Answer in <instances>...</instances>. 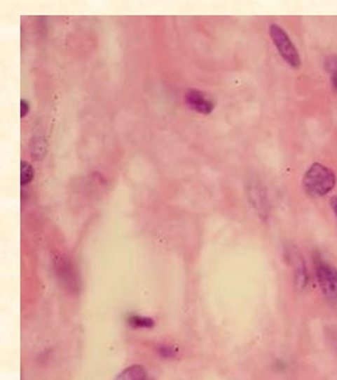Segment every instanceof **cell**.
<instances>
[{
    "mask_svg": "<svg viewBox=\"0 0 337 380\" xmlns=\"http://www.w3.org/2000/svg\"><path fill=\"white\" fill-rule=\"evenodd\" d=\"M34 178V170L29 162H20V185L26 187L29 183H32Z\"/></svg>",
    "mask_w": 337,
    "mask_h": 380,
    "instance_id": "obj_9",
    "label": "cell"
},
{
    "mask_svg": "<svg viewBox=\"0 0 337 380\" xmlns=\"http://www.w3.org/2000/svg\"><path fill=\"white\" fill-rule=\"evenodd\" d=\"M130 325H133L137 329H151L153 327V320L151 318H144V317L133 316L130 318Z\"/></svg>",
    "mask_w": 337,
    "mask_h": 380,
    "instance_id": "obj_10",
    "label": "cell"
},
{
    "mask_svg": "<svg viewBox=\"0 0 337 380\" xmlns=\"http://www.w3.org/2000/svg\"><path fill=\"white\" fill-rule=\"evenodd\" d=\"M289 258L292 261L293 273H294V283L298 289H305L310 282L308 277V270L305 260L299 255L298 252L292 251L289 255Z\"/></svg>",
    "mask_w": 337,
    "mask_h": 380,
    "instance_id": "obj_7",
    "label": "cell"
},
{
    "mask_svg": "<svg viewBox=\"0 0 337 380\" xmlns=\"http://www.w3.org/2000/svg\"><path fill=\"white\" fill-rule=\"evenodd\" d=\"M336 184L335 171L321 162H313L302 179L303 189L311 198H324L335 189Z\"/></svg>",
    "mask_w": 337,
    "mask_h": 380,
    "instance_id": "obj_1",
    "label": "cell"
},
{
    "mask_svg": "<svg viewBox=\"0 0 337 380\" xmlns=\"http://www.w3.org/2000/svg\"><path fill=\"white\" fill-rule=\"evenodd\" d=\"M55 270H56L60 282L62 283L66 289L70 290L71 293L78 291V288H80L78 275H77L75 266L71 261H69L64 256H60L55 260Z\"/></svg>",
    "mask_w": 337,
    "mask_h": 380,
    "instance_id": "obj_4",
    "label": "cell"
},
{
    "mask_svg": "<svg viewBox=\"0 0 337 380\" xmlns=\"http://www.w3.org/2000/svg\"><path fill=\"white\" fill-rule=\"evenodd\" d=\"M28 113H29V104H28L26 99H22V102H20V117L26 118Z\"/></svg>",
    "mask_w": 337,
    "mask_h": 380,
    "instance_id": "obj_12",
    "label": "cell"
},
{
    "mask_svg": "<svg viewBox=\"0 0 337 380\" xmlns=\"http://www.w3.org/2000/svg\"><path fill=\"white\" fill-rule=\"evenodd\" d=\"M185 100L186 104L192 110L198 112L200 114H210L215 108V103L212 102V99L204 91H196V89L187 91Z\"/></svg>",
    "mask_w": 337,
    "mask_h": 380,
    "instance_id": "obj_5",
    "label": "cell"
},
{
    "mask_svg": "<svg viewBox=\"0 0 337 380\" xmlns=\"http://www.w3.org/2000/svg\"><path fill=\"white\" fill-rule=\"evenodd\" d=\"M331 85L333 88V91H337V69L332 72V77H331Z\"/></svg>",
    "mask_w": 337,
    "mask_h": 380,
    "instance_id": "obj_13",
    "label": "cell"
},
{
    "mask_svg": "<svg viewBox=\"0 0 337 380\" xmlns=\"http://www.w3.org/2000/svg\"><path fill=\"white\" fill-rule=\"evenodd\" d=\"M331 208H332V212L335 214V217L337 219V195L336 197H332L330 200Z\"/></svg>",
    "mask_w": 337,
    "mask_h": 380,
    "instance_id": "obj_14",
    "label": "cell"
},
{
    "mask_svg": "<svg viewBox=\"0 0 337 380\" xmlns=\"http://www.w3.org/2000/svg\"><path fill=\"white\" fill-rule=\"evenodd\" d=\"M249 199L254 206L255 211L259 214L261 219H267L269 214V204H268L267 193L266 189L259 181H252L248 187Z\"/></svg>",
    "mask_w": 337,
    "mask_h": 380,
    "instance_id": "obj_6",
    "label": "cell"
},
{
    "mask_svg": "<svg viewBox=\"0 0 337 380\" xmlns=\"http://www.w3.org/2000/svg\"><path fill=\"white\" fill-rule=\"evenodd\" d=\"M115 380H146V369L140 365L129 367Z\"/></svg>",
    "mask_w": 337,
    "mask_h": 380,
    "instance_id": "obj_8",
    "label": "cell"
},
{
    "mask_svg": "<svg viewBox=\"0 0 337 380\" xmlns=\"http://www.w3.org/2000/svg\"><path fill=\"white\" fill-rule=\"evenodd\" d=\"M313 269L318 287L324 298L331 303H337V268L322 258L318 252L313 254Z\"/></svg>",
    "mask_w": 337,
    "mask_h": 380,
    "instance_id": "obj_2",
    "label": "cell"
},
{
    "mask_svg": "<svg viewBox=\"0 0 337 380\" xmlns=\"http://www.w3.org/2000/svg\"><path fill=\"white\" fill-rule=\"evenodd\" d=\"M46 145L43 141V137H37L33 141V154L36 156V159H42V156L45 155Z\"/></svg>",
    "mask_w": 337,
    "mask_h": 380,
    "instance_id": "obj_11",
    "label": "cell"
},
{
    "mask_svg": "<svg viewBox=\"0 0 337 380\" xmlns=\"http://www.w3.org/2000/svg\"><path fill=\"white\" fill-rule=\"evenodd\" d=\"M269 36L283 61L289 65L292 69H299L302 65V60L298 48L293 44L292 39L289 37L286 30L277 23H272L269 26Z\"/></svg>",
    "mask_w": 337,
    "mask_h": 380,
    "instance_id": "obj_3",
    "label": "cell"
}]
</instances>
